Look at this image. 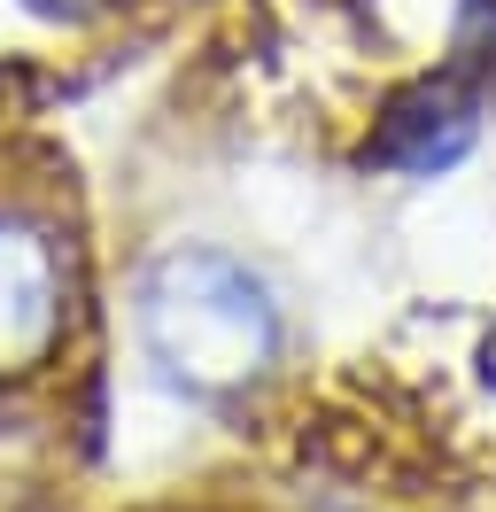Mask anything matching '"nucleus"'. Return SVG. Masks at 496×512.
Returning <instances> with one entry per match:
<instances>
[{
  "label": "nucleus",
  "mask_w": 496,
  "mask_h": 512,
  "mask_svg": "<svg viewBox=\"0 0 496 512\" xmlns=\"http://www.w3.org/2000/svg\"><path fill=\"white\" fill-rule=\"evenodd\" d=\"M140 350L186 396H241L279 365V303L225 249H163L132 295Z\"/></svg>",
  "instance_id": "obj_1"
},
{
  "label": "nucleus",
  "mask_w": 496,
  "mask_h": 512,
  "mask_svg": "<svg viewBox=\"0 0 496 512\" xmlns=\"http://www.w3.org/2000/svg\"><path fill=\"white\" fill-rule=\"evenodd\" d=\"M78 319L70 241L31 210H0V388L47 373Z\"/></svg>",
  "instance_id": "obj_2"
},
{
  "label": "nucleus",
  "mask_w": 496,
  "mask_h": 512,
  "mask_svg": "<svg viewBox=\"0 0 496 512\" xmlns=\"http://www.w3.org/2000/svg\"><path fill=\"white\" fill-rule=\"evenodd\" d=\"M473 148V94H458L450 78H427V86H411L380 109V125H372L365 156L388 163V171H411V179H427L442 163H458Z\"/></svg>",
  "instance_id": "obj_3"
},
{
  "label": "nucleus",
  "mask_w": 496,
  "mask_h": 512,
  "mask_svg": "<svg viewBox=\"0 0 496 512\" xmlns=\"http://www.w3.org/2000/svg\"><path fill=\"white\" fill-rule=\"evenodd\" d=\"M47 474V427L24 412V404H0V512L24 505Z\"/></svg>",
  "instance_id": "obj_4"
},
{
  "label": "nucleus",
  "mask_w": 496,
  "mask_h": 512,
  "mask_svg": "<svg viewBox=\"0 0 496 512\" xmlns=\"http://www.w3.org/2000/svg\"><path fill=\"white\" fill-rule=\"evenodd\" d=\"M39 16H62V8H101V0H31Z\"/></svg>",
  "instance_id": "obj_5"
},
{
  "label": "nucleus",
  "mask_w": 496,
  "mask_h": 512,
  "mask_svg": "<svg viewBox=\"0 0 496 512\" xmlns=\"http://www.w3.org/2000/svg\"><path fill=\"white\" fill-rule=\"evenodd\" d=\"M481 357H489V365H481V373H489V381H496V334H489V350H481Z\"/></svg>",
  "instance_id": "obj_6"
}]
</instances>
